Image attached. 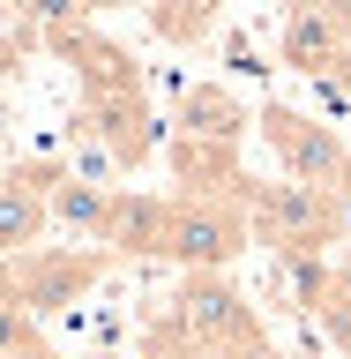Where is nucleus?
Returning a JSON list of instances; mask_svg holds the SVG:
<instances>
[{
	"mask_svg": "<svg viewBox=\"0 0 351 359\" xmlns=\"http://www.w3.org/2000/svg\"><path fill=\"white\" fill-rule=\"evenodd\" d=\"M262 142L277 150L284 180H299V187H322V195H344L351 150H344V135H336L329 120L291 112V105H262Z\"/></svg>",
	"mask_w": 351,
	"mask_h": 359,
	"instance_id": "nucleus-1",
	"label": "nucleus"
},
{
	"mask_svg": "<svg viewBox=\"0 0 351 359\" xmlns=\"http://www.w3.org/2000/svg\"><path fill=\"white\" fill-rule=\"evenodd\" d=\"M247 224H254L269 247H284V255H314V247L344 224V202L322 195V187H299V180H284V187H247Z\"/></svg>",
	"mask_w": 351,
	"mask_h": 359,
	"instance_id": "nucleus-2",
	"label": "nucleus"
},
{
	"mask_svg": "<svg viewBox=\"0 0 351 359\" xmlns=\"http://www.w3.org/2000/svg\"><path fill=\"white\" fill-rule=\"evenodd\" d=\"M247 210H232V202H209V195H187V202H172L165 210V240H157V255H172V262H187V269H224L232 255L247 247Z\"/></svg>",
	"mask_w": 351,
	"mask_h": 359,
	"instance_id": "nucleus-3",
	"label": "nucleus"
},
{
	"mask_svg": "<svg viewBox=\"0 0 351 359\" xmlns=\"http://www.w3.org/2000/svg\"><path fill=\"white\" fill-rule=\"evenodd\" d=\"M240 135H247V112H240L232 90H217V83H195V90H187V105H179V165H187V180L202 172V157L224 172Z\"/></svg>",
	"mask_w": 351,
	"mask_h": 359,
	"instance_id": "nucleus-4",
	"label": "nucleus"
},
{
	"mask_svg": "<svg viewBox=\"0 0 351 359\" xmlns=\"http://www.w3.org/2000/svg\"><path fill=\"white\" fill-rule=\"evenodd\" d=\"M179 322H187V337H195L209 359L240 352L247 337H262L254 330V307H247L232 285H217V277H195V285L179 292Z\"/></svg>",
	"mask_w": 351,
	"mask_h": 359,
	"instance_id": "nucleus-5",
	"label": "nucleus"
},
{
	"mask_svg": "<svg viewBox=\"0 0 351 359\" xmlns=\"http://www.w3.org/2000/svg\"><path fill=\"white\" fill-rule=\"evenodd\" d=\"M53 172H0V255L38 247V232L53 224Z\"/></svg>",
	"mask_w": 351,
	"mask_h": 359,
	"instance_id": "nucleus-6",
	"label": "nucleus"
},
{
	"mask_svg": "<svg viewBox=\"0 0 351 359\" xmlns=\"http://www.w3.org/2000/svg\"><path fill=\"white\" fill-rule=\"evenodd\" d=\"M112 217H120L112 187H90V180H60L53 187V224H67V232H112Z\"/></svg>",
	"mask_w": 351,
	"mask_h": 359,
	"instance_id": "nucleus-7",
	"label": "nucleus"
},
{
	"mask_svg": "<svg viewBox=\"0 0 351 359\" xmlns=\"http://www.w3.org/2000/svg\"><path fill=\"white\" fill-rule=\"evenodd\" d=\"M22 8V30H38L45 45H83V22H90V0H15Z\"/></svg>",
	"mask_w": 351,
	"mask_h": 359,
	"instance_id": "nucleus-8",
	"label": "nucleus"
},
{
	"mask_svg": "<svg viewBox=\"0 0 351 359\" xmlns=\"http://www.w3.org/2000/svg\"><path fill=\"white\" fill-rule=\"evenodd\" d=\"M38 352V330H30V307L0 292V359H30Z\"/></svg>",
	"mask_w": 351,
	"mask_h": 359,
	"instance_id": "nucleus-9",
	"label": "nucleus"
},
{
	"mask_svg": "<svg viewBox=\"0 0 351 359\" xmlns=\"http://www.w3.org/2000/svg\"><path fill=\"white\" fill-rule=\"evenodd\" d=\"M336 299H344V307H351V255H344V262H336Z\"/></svg>",
	"mask_w": 351,
	"mask_h": 359,
	"instance_id": "nucleus-10",
	"label": "nucleus"
},
{
	"mask_svg": "<svg viewBox=\"0 0 351 359\" xmlns=\"http://www.w3.org/2000/svg\"><path fill=\"white\" fill-rule=\"evenodd\" d=\"M90 8H105V15H120V8H157V0H90Z\"/></svg>",
	"mask_w": 351,
	"mask_h": 359,
	"instance_id": "nucleus-11",
	"label": "nucleus"
},
{
	"mask_svg": "<svg viewBox=\"0 0 351 359\" xmlns=\"http://www.w3.org/2000/svg\"><path fill=\"white\" fill-rule=\"evenodd\" d=\"M284 8H336V0H284Z\"/></svg>",
	"mask_w": 351,
	"mask_h": 359,
	"instance_id": "nucleus-12",
	"label": "nucleus"
},
{
	"mask_svg": "<svg viewBox=\"0 0 351 359\" xmlns=\"http://www.w3.org/2000/svg\"><path fill=\"white\" fill-rule=\"evenodd\" d=\"M30 359H45V352H30Z\"/></svg>",
	"mask_w": 351,
	"mask_h": 359,
	"instance_id": "nucleus-13",
	"label": "nucleus"
}]
</instances>
